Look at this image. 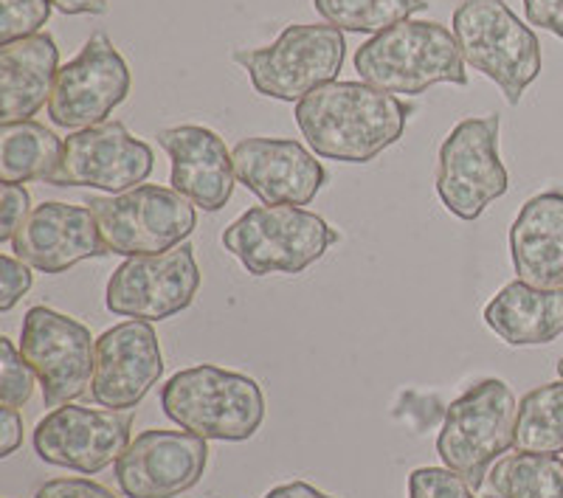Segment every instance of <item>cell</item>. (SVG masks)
I'll return each instance as SVG.
<instances>
[{
  "label": "cell",
  "mask_w": 563,
  "mask_h": 498,
  "mask_svg": "<svg viewBox=\"0 0 563 498\" xmlns=\"http://www.w3.org/2000/svg\"><path fill=\"white\" fill-rule=\"evenodd\" d=\"M296 124L319 158L369 164L404 139L411 108L366 82H327L296 102Z\"/></svg>",
  "instance_id": "6da1fadb"
},
{
  "label": "cell",
  "mask_w": 563,
  "mask_h": 498,
  "mask_svg": "<svg viewBox=\"0 0 563 498\" xmlns=\"http://www.w3.org/2000/svg\"><path fill=\"white\" fill-rule=\"evenodd\" d=\"M352 63L361 82L391 97H420L442 82L467 85L465 57L454 32L434 20H400L366 40Z\"/></svg>",
  "instance_id": "7a4b0ae2"
},
{
  "label": "cell",
  "mask_w": 563,
  "mask_h": 498,
  "mask_svg": "<svg viewBox=\"0 0 563 498\" xmlns=\"http://www.w3.org/2000/svg\"><path fill=\"white\" fill-rule=\"evenodd\" d=\"M161 409L189 434L245 442L263 425L265 397L254 377L200 364L169 377L161 389Z\"/></svg>",
  "instance_id": "3957f363"
},
{
  "label": "cell",
  "mask_w": 563,
  "mask_h": 498,
  "mask_svg": "<svg viewBox=\"0 0 563 498\" xmlns=\"http://www.w3.org/2000/svg\"><path fill=\"white\" fill-rule=\"evenodd\" d=\"M462 57L516 108L541 74V43L505 0H465L451 20Z\"/></svg>",
  "instance_id": "277c9868"
},
{
  "label": "cell",
  "mask_w": 563,
  "mask_h": 498,
  "mask_svg": "<svg viewBox=\"0 0 563 498\" xmlns=\"http://www.w3.org/2000/svg\"><path fill=\"white\" fill-rule=\"evenodd\" d=\"M339 240V231L301 206H254L220 236L251 276L305 274Z\"/></svg>",
  "instance_id": "5b68a950"
},
{
  "label": "cell",
  "mask_w": 563,
  "mask_h": 498,
  "mask_svg": "<svg viewBox=\"0 0 563 498\" xmlns=\"http://www.w3.org/2000/svg\"><path fill=\"white\" fill-rule=\"evenodd\" d=\"M516 420L519 402L505 380L487 377L471 386L451 402L442 420L437 436L442 465L460 473L467 485L479 490L496 460L516 442Z\"/></svg>",
  "instance_id": "8992f818"
},
{
  "label": "cell",
  "mask_w": 563,
  "mask_h": 498,
  "mask_svg": "<svg viewBox=\"0 0 563 498\" xmlns=\"http://www.w3.org/2000/svg\"><path fill=\"white\" fill-rule=\"evenodd\" d=\"M346 43L335 26H288L265 48H238L234 63L249 70L260 97L301 102L321 85L335 82Z\"/></svg>",
  "instance_id": "52a82bcc"
},
{
  "label": "cell",
  "mask_w": 563,
  "mask_h": 498,
  "mask_svg": "<svg viewBox=\"0 0 563 498\" xmlns=\"http://www.w3.org/2000/svg\"><path fill=\"white\" fill-rule=\"evenodd\" d=\"M108 254L150 256L184 245L198 225L192 200L167 186L141 184L122 195L90 198Z\"/></svg>",
  "instance_id": "ba28073f"
},
{
  "label": "cell",
  "mask_w": 563,
  "mask_h": 498,
  "mask_svg": "<svg viewBox=\"0 0 563 498\" xmlns=\"http://www.w3.org/2000/svg\"><path fill=\"white\" fill-rule=\"evenodd\" d=\"M499 115L462 119L442 141L437 158V195L460 220L482 218L510 186L499 155Z\"/></svg>",
  "instance_id": "9c48e42d"
},
{
  "label": "cell",
  "mask_w": 563,
  "mask_h": 498,
  "mask_svg": "<svg viewBox=\"0 0 563 498\" xmlns=\"http://www.w3.org/2000/svg\"><path fill=\"white\" fill-rule=\"evenodd\" d=\"M20 352L43 386L45 409H59L90 391L97 341L82 321L52 307H32L20 330Z\"/></svg>",
  "instance_id": "30bf717a"
},
{
  "label": "cell",
  "mask_w": 563,
  "mask_h": 498,
  "mask_svg": "<svg viewBox=\"0 0 563 498\" xmlns=\"http://www.w3.org/2000/svg\"><path fill=\"white\" fill-rule=\"evenodd\" d=\"M200 290V268L189 243L164 254L128 256L108 279L104 305L113 316L164 321L184 313Z\"/></svg>",
  "instance_id": "8fae6325"
},
{
  "label": "cell",
  "mask_w": 563,
  "mask_h": 498,
  "mask_svg": "<svg viewBox=\"0 0 563 498\" xmlns=\"http://www.w3.org/2000/svg\"><path fill=\"white\" fill-rule=\"evenodd\" d=\"M130 68L108 34L97 32L82 52L63 65L48 99V119L63 130H88L108 122L130 93Z\"/></svg>",
  "instance_id": "7c38bea8"
},
{
  "label": "cell",
  "mask_w": 563,
  "mask_h": 498,
  "mask_svg": "<svg viewBox=\"0 0 563 498\" xmlns=\"http://www.w3.org/2000/svg\"><path fill=\"white\" fill-rule=\"evenodd\" d=\"M155 166L153 147L130 135L122 122H104L77 130L63 144V158L45 184L90 186L110 195L135 189L150 178Z\"/></svg>",
  "instance_id": "4fadbf2b"
},
{
  "label": "cell",
  "mask_w": 563,
  "mask_h": 498,
  "mask_svg": "<svg viewBox=\"0 0 563 498\" xmlns=\"http://www.w3.org/2000/svg\"><path fill=\"white\" fill-rule=\"evenodd\" d=\"M130 411L85 409L77 402H65L37 422L34 451L45 465L93 476L108 465H115L124 454V447L130 445Z\"/></svg>",
  "instance_id": "5bb4252c"
},
{
  "label": "cell",
  "mask_w": 563,
  "mask_h": 498,
  "mask_svg": "<svg viewBox=\"0 0 563 498\" xmlns=\"http://www.w3.org/2000/svg\"><path fill=\"white\" fill-rule=\"evenodd\" d=\"M209 465L206 440L189 431H141L115 460V485L128 498H175L192 490Z\"/></svg>",
  "instance_id": "9a60e30c"
},
{
  "label": "cell",
  "mask_w": 563,
  "mask_h": 498,
  "mask_svg": "<svg viewBox=\"0 0 563 498\" xmlns=\"http://www.w3.org/2000/svg\"><path fill=\"white\" fill-rule=\"evenodd\" d=\"M164 375V352L150 321H122L97 339L90 400L113 411L135 409Z\"/></svg>",
  "instance_id": "2e32d148"
},
{
  "label": "cell",
  "mask_w": 563,
  "mask_h": 498,
  "mask_svg": "<svg viewBox=\"0 0 563 498\" xmlns=\"http://www.w3.org/2000/svg\"><path fill=\"white\" fill-rule=\"evenodd\" d=\"M238 184L265 206H308L324 189L327 169L294 139L251 135L231 150Z\"/></svg>",
  "instance_id": "e0dca14e"
},
{
  "label": "cell",
  "mask_w": 563,
  "mask_h": 498,
  "mask_svg": "<svg viewBox=\"0 0 563 498\" xmlns=\"http://www.w3.org/2000/svg\"><path fill=\"white\" fill-rule=\"evenodd\" d=\"M12 251L18 259L40 274H65L90 256L108 254L99 234L97 214L90 206L43 203L29 214L14 234Z\"/></svg>",
  "instance_id": "ac0fdd59"
},
{
  "label": "cell",
  "mask_w": 563,
  "mask_h": 498,
  "mask_svg": "<svg viewBox=\"0 0 563 498\" xmlns=\"http://www.w3.org/2000/svg\"><path fill=\"white\" fill-rule=\"evenodd\" d=\"M158 144L173 161L169 184L175 192L209 214L225 209L234 195L238 173H234V155L214 130L200 124H178L161 130Z\"/></svg>",
  "instance_id": "d6986e66"
},
{
  "label": "cell",
  "mask_w": 563,
  "mask_h": 498,
  "mask_svg": "<svg viewBox=\"0 0 563 498\" xmlns=\"http://www.w3.org/2000/svg\"><path fill=\"white\" fill-rule=\"evenodd\" d=\"M510 256L519 281L563 288V192H541L521 206L510 225Z\"/></svg>",
  "instance_id": "ffe728a7"
},
{
  "label": "cell",
  "mask_w": 563,
  "mask_h": 498,
  "mask_svg": "<svg viewBox=\"0 0 563 498\" xmlns=\"http://www.w3.org/2000/svg\"><path fill=\"white\" fill-rule=\"evenodd\" d=\"M57 74L59 48L52 34H34L0 45V124L32 122V115L52 99Z\"/></svg>",
  "instance_id": "44dd1931"
},
{
  "label": "cell",
  "mask_w": 563,
  "mask_h": 498,
  "mask_svg": "<svg viewBox=\"0 0 563 498\" xmlns=\"http://www.w3.org/2000/svg\"><path fill=\"white\" fill-rule=\"evenodd\" d=\"M485 324L510 346L552 344L563 332V288L541 290L510 281L487 301Z\"/></svg>",
  "instance_id": "7402d4cb"
},
{
  "label": "cell",
  "mask_w": 563,
  "mask_h": 498,
  "mask_svg": "<svg viewBox=\"0 0 563 498\" xmlns=\"http://www.w3.org/2000/svg\"><path fill=\"white\" fill-rule=\"evenodd\" d=\"M59 135L40 122H18L0 128V180L3 184H29L48 180L63 158Z\"/></svg>",
  "instance_id": "603a6c76"
},
{
  "label": "cell",
  "mask_w": 563,
  "mask_h": 498,
  "mask_svg": "<svg viewBox=\"0 0 563 498\" xmlns=\"http://www.w3.org/2000/svg\"><path fill=\"white\" fill-rule=\"evenodd\" d=\"M516 454H563V380L532 389L519 402Z\"/></svg>",
  "instance_id": "cb8c5ba5"
},
{
  "label": "cell",
  "mask_w": 563,
  "mask_h": 498,
  "mask_svg": "<svg viewBox=\"0 0 563 498\" xmlns=\"http://www.w3.org/2000/svg\"><path fill=\"white\" fill-rule=\"evenodd\" d=\"M499 498H563V460L550 454H512L487 473Z\"/></svg>",
  "instance_id": "d4e9b609"
},
{
  "label": "cell",
  "mask_w": 563,
  "mask_h": 498,
  "mask_svg": "<svg viewBox=\"0 0 563 498\" xmlns=\"http://www.w3.org/2000/svg\"><path fill=\"white\" fill-rule=\"evenodd\" d=\"M316 12L341 32L380 34L400 20L422 12V0H313Z\"/></svg>",
  "instance_id": "484cf974"
},
{
  "label": "cell",
  "mask_w": 563,
  "mask_h": 498,
  "mask_svg": "<svg viewBox=\"0 0 563 498\" xmlns=\"http://www.w3.org/2000/svg\"><path fill=\"white\" fill-rule=\"evenodd\" d=\"M34 384L37 375L26 364L23 352H18L12 339H0V402L9 409L26 406L34 395Z\"/></svg>",
  "instance_id": "4316f807"
},
{
  "label": "cell",
  "mask_w": 563,
  "mask_h": 498,
  "mask_svg": "<svg viewBox=\"0 0 563 498\" xmlns=\"http://www.w3.org/2000/svg\"><path fill=\"white\" fill-rule=\"evenodd\" d=\"M52 9V0H0V45L40 34Z\"/></svg>",
  "instance_id": "83f0119b"
},
{
  "label": "cell",
  "mask_w": 563,
  "mask_h": 498,
  "mask_svg": "<svg viewBox=\"0 0 563 498\" xmlns=\"http://www.w3.org/2000/svg\"><path fill=\"white\" fill-rule=\"evenodd\" d=\"M409 498H476L474 487L451 467H417L409 476Z\"/></svg>",
  "instance_id": "f1b7e54d"
},
{
  "label": "cell",
  "mask_w": 563,
  "mask_h": 498,
  "mask_svg": "<svg viewBox=\"0 0 563 498\" xmlns=\"http://www.w3.org/2000/svg\"><path fill=\"white\" fill-rule=\"evenodd\" d=\"M3 206H0V243H12L14 234L32 214V198L23 184H0Z\"/></svg>",
  "instance_id": "f546056e"
},
{
  "label": "cell",
  "mask_w": 563,
  "mask_h": 498,
  "mask_svg": "<svg viewBox=\"0 0 563 498\" xmlns=\"http://www.w3.org/2000/svg\"><path fill=\"white\" fill-rule=\"evenodd\" d=\"M32 270L18 256H0V313H9L32 290Z\"/></svg>",
  "instance_id": "4dcf8cb0"
},
{
  "label": "cell",
  "mask_w": 563,
  "mask_h": 498,
  "mask_svg": "<svg viewBox=\"0 0 563 498\" xmlns=\"http://www.w3.org/2000/svg\"><path fill=\"white\" fill-rule=\"evenodd\" d=\"M34 498H115L99 482L82 479V476H70V479H52L37 487Z\"/></svg>",
  "instance_id": "1f68e13d"
},
{
  "label": "cell",
  "mask_w": 563,
  "mask_h": 498,
  "mask_svg": "<svg viewBox=\"0 0 563 498\" xmlns=\"http://www.w3.org/2000/svg\"><path fill=\"white\" fill-rule=\"evenodd\" d=\"M521 3L530 26L547 29L563 40V0H521Z\"/></svg>",
  "instance_id": "d6a6232c"
},
{
  "label": "cell",
  "mask_w": 563,
  "mask_h": 498,
  "mask_svg": "<svg viewBox=\"0 0 563 498\" xmlns=\"http://www.w3.org/2000/svg\"><path fill=\"white\" fill-rule=\"evenodd\" d=\"M20 445H23V417L18 409L3 406L0 409V456L9 460Z\"/></svg>",
  "instance_id": "836d02e7"
},
{
  "label": "cell",
  "mask_w": 563,
  "mask_h": 498,
  "mask_svg": "<svg viewBox=\"0 0 563 498\" xmlns=\"http://www.w3.org/2000/svg\"><path fill=\"white\" fill-rule=\"evenodd\" d=\"M263 498H335V496H330V493L308 485V482H290V485L274 487V490L265 493Z\"/></svg>",
  "instance_id": "e575fe53"
},
{
  "label": "cell",
  "mask_w": 563,
  "mask_h": 498,
  "mask_svg": "<svg viewBox=\"0 0 563 498\" xmlns=\"http://www.w3.org/2000/svg\"><path fill=\"white\" fill-rule=\"evenodd\" d=\"M63 14H104L108 0H52Z\"/></svg>",
  "instance_id": "d590c367"
},
{
  "label": "cell",
  "mask_w": 563,
  "mask_h": 498,
  "mask_svg": "<svg viewBox=\"0 0 563 498\" xmlns=\"http://www.w3.org/2000/svg\"><path fill=\"white\" fill-rule=\"evenodd\" d=\"M558 375H561V380H563V358L558 361Z\"/></svg>",
  "instance_id": "8d00e7d4"
}]
</instances>
